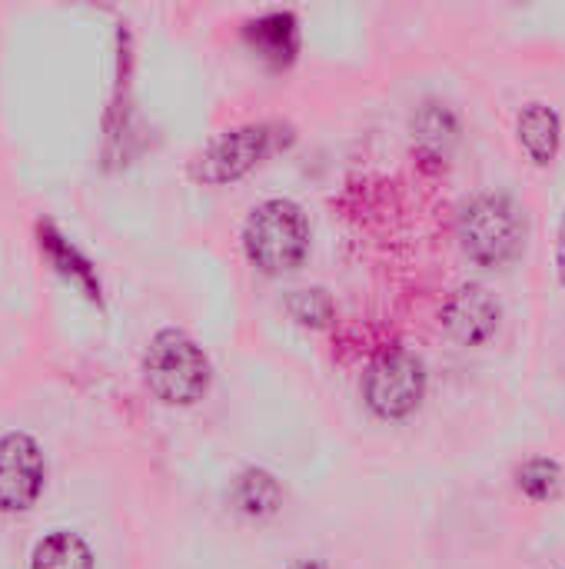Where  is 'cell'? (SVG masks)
<instances>
[{
	"label": "cell",
	"instance_id": "obj_4",
	"mask_svg": "<svg viewBox=\"0 0 565 569\" xmlns=\"http://www.w3.org/2000/svg\"><path fill=\"white\" fill-rule=\"evenodd\" d=\"M426 397V367L410 350H383L363 373V400L383 420L410 417Z\"/></svg>",
	"mask_w": 565,
	"mask_h": 569
},
{
	"label": "cell",
	"instance_id": "obj_12",
	"mask_svg": "<svg viewBox=\"0 0 565 569\" xmlns=\"http://www.w3.org/2000/svg\"><path fill=\"white\" fill-rule=\"evenodd\" d=\"M30 569H97V563L90 543L80 533L53 530L33 547Z\"/></svg>",
	"mask_w": 565,
	"mask_h": 569
},
{
	"label": "cell",
	"instance_id": "obj_15",
	"mask_svg": "<svg viewBox=\"0 0 565 569\" xmlns=\"http://www.w3.org/2000/svg\"><path fill=\"white\" fill-rule=\"evenodd\" d=\"M286 313L303 327H326L333 320V297L323 287H303L286 297Z\"/></svg>",
	"mask_w": 565,
	"mask_h": 569
},
{
	"label": "cell",
	"instance_id": "obj_10",
	"mask_svg": "<svg viewBox=\"0 0 565 569\" xmlns=\"http://www.w3.org/2000/svg\"><path fill=\"white\" fill-rule=\"evenodd\" d=\"M516 133H519V143L529 153V160L539 163V167H546L559 153L563 120H559V113L549 103H539L536 100V103H526L523 107L519 123H516Z\"/></svg>",
	"mask_w": 565,
	"mask_h": 569
},
{
	"label": "cell",
	"instance_id": "obj_9",
	"mask_svg": "<svg viewBox=\"0 0 565 569\" xmlns=\"http://www.w3.org/2000/svg\"><path fill=\"white\" fill-rule=\"evenodd\" d=\"M40 250L47 253V260L57 267V273H60L63 280H70L83 297L100 300V277H97L93 263H90V260L77 250V243L67 240L50 220L40 223Z\"/></svg>",
	"mask_w": 565,
	"mask_h": 569
},
{
	"label": "cell",
	"instance_id": "obj_17",
	"mask_svg": "<svg viewBox=\"0 0 565 569\" xmlns=\"http://www.w3.org/2000/svg\"><path fill=\"white\" fill-rule=\"evenodd\" d=\"M290 569H333L326 560H310V557H303V560H296V563H290Z\"/></svg>",
	"mask_w": 565,
	"mask_h": 569
},
{
	"label": "cell",
	"instance_id": "obj_6",
	"mask_svg": "<svg viewBox=\"0 0 565 569\" xmlns=\"http://www.w3.org/2000/svg\"><path fill=\"white\" fill-rule=\"evenodd\" d=\"M43 453L30 433H3L0 437V510L23 513L43 493Z\"/></svg>",
	"mask_w": 565,
	"mask_h": 569
},
{
	"label": "cell",
	"instance_id": "obj_3",
	"mask_svg": "<svg viewBox=\"0 0 565 569\" xmlns=\"http://www.w3.org/2000/svg\"><path fill=\"white\" fill-rule=\"evenodd\" d=\"M143 377L167 407H190L210 387V360L183 330H160L143 353Z\"/></svg>",
	"mask_w": 565,
	"mask_h": 569
},
{
	"label": "cell",
	"instance_id": "obj_8",
	"mask_svg": "<svg viewBox=\"0 0 565 569\" xmlns=\"http://www.w3.org/2000/svg\"><path fill=\"white\" fill-rule=\"evenodd\" d=\"M243 40L260 63L270 70H286L300 53V20L293 10H270L256 20H246Z\"/></svg>",
	"mask_w": 565,
	"mask_h": 569
},
{
	"label": "cell",
	"instance_id": "obj_16",
	"mask_svg": "<svg viewBox=\"0 0 565 569\" xmlns=\"http://www.w3.org/2000/svg\"><path fill=\"white\" fill-rule=\"evenodd\" d=\"M556 270H559V280L565 287V213L563 223H559V240H556Z\"/></svg>",
	"mask_w": 565,
	"mask_h": 569
},
{
	"label": "cell",
	"instance_id": "obj_11",
	"mask_svg": "<svg viewBox=\"0 0 565 569\" xmlns=\"http://www.w3.org/2000/svg\"><path fill=\"white\" fill-rule=\"evenodd\" d=\"M230 500H233V507L243 517H250V520H270L283 507V487H280V480L273 473H266L260 467H250V470H243L233 480Z\"/></svg>",
	"mask_w": 565,
	"mask_h": 569
},
{
	"label": "cell",
	"instance_id": "obj_1",
	"mask_svg": "<svg viewBox=\"0 0 565 569\" xmlns=\"http://www.w3.org/2000/svg\"><path fill=\"white\" fill-rule=\"evenodd\" d=\"M243 250L263 273L296 270L310 253V220L296 200L270 197L243 223Z\"/></svg>",
	"mask_w": 565,
	"mask_h": 569
},
{
	"label": "cell",
	"instance_id": "obj_7",
	"mask_svg": "<svg viewBox=\"0 0 565 569\" xmlns=\"http://www.w3.org/2000/svg\"><path fill=\"white\" fill-rule=\"evenodd\" d=\"M440 317H443L446 333H450L456 343H463V347H480V343H486V340L500 330L503 310H500V300H496L486 287H480V283H463V287H456V290L446 297Z\"/></svg>",
	"mask_w": 565,
	"mask_h": 569
},
{
	"label": "cell",
	"instance_id": "obj_13",
	"mask_svg": "<svg viewBox=\"0 0 565 569\" xmlns=\"http://www.w3.org/2000/svg\"><path fill=\"white\" fill-rule=\"evenodd\" d=\"M456 133H460V123L446 103H423V110L413 120L416 147L433 160H443L450 153V147L456 143Z\"/></svg>",
	"mask_w": 565,
	"mask_h": 569
},
{
	"label": "cell",
	"instance_id": "obj_5",
	"mask_svg": "<svg viewBox=\"0 0 565 569\" xmlns=\"http://www.w3.org/2000/svg\"><path fill=\"white\" fill-rule=\"evenodd\" d=\"M276 123H246L220 133L196 160L193 177L203 183H233L250 173L276 147Z\"/></svg>",
	"mask_w": 565,
	"mask_h": 569
},
{
	"label": "cell",
	"instance_id": "obj_14",
	"mask_svg": "<svg viewBox=\"0 0 565 569\" xmlns=\"http://www.w3.org/2000/svg\"><path fill=\"white\" fill-rule=\"evenodd\" d=\"M516 483H519V490L529 500L546 503V500H553L563 490V467L556 460H549V457H536V460L519 467Z\"/></svg>",
	"mask_w": 565,
	"mask_h": 569
},
{
	"label": "cell",
	"instance_id": "obj_2",
	"mask_svg": "<svg viewBox=\"0 0 565 569\" xmlns=\"http://www.w3.org/2000/svg\"><path fill=\"white\" fill-rule=\"evenodd\" d=\"M460 243L473 263L503 267L526 243V210L503 190L480 193L460 213Z\"/></svg>",
	"mask_w": 565,
	"mask_h": 569
}]
</instances>
